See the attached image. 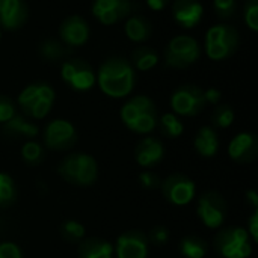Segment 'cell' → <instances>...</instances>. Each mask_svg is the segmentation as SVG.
Masks as SVG:
<instances>
[{
  "mask_svg": "<svg viewBox=\"0 0 258 258\" xmlns=\"http://www.w3.org/2000/svg\"><path fill=\"white\" fill-rule=\"evenodd\" d=\"M95 83L104 95L110 98H125L135 89L136 71L124 57L113 56L100 65L95 74Z\"/></svg>",
  "mask_w": 258,
  "mask_h": 258,
  "instance_id": "cell-1",
  "label": "cell"
},
{
  "mask_svg": "<svg viewBox=\"0 0 258 258\" xmlns=\"http://www.w3.org/2000/svg\"><path fill=\"white\" fill-rule=\"evenodd\" d=\"M119 118L122 124L136 135H150L157 127V107L147 95H135L127 100L121 110Z\"/></svg>",
  "mask_w": 258,
  "mask_h": 258,
  "instance_id": "cell-2",
  "label": "cell"
},
{
  "mask_svg": "<svg viewBox=\"0 0 258 258\" xmlns=\"http://www.w3.org/2000/svg\"><path fill=\"white\" fill-rule=\"evenodd\" d=\"M57 175L74 187L86 189L95 184L98 178V165L88 153H70L57 165Z\"/></svg>",
  "mask_w": 258,
  "mask_h": 258,
  "instance_id": "cell-3",
  "label": "cell"
},
{
  "mask_svg": "<svg viewBox=\"0 0 258 258\" xmlns=\"http://www.w3.org/2000/svg\"><path fill=\"white\" fill-rule=\"evenodd\" d=\"M54 98L56 92L47 82H35L27 85L18 94L17 103L24 116L32 119H42L53 109Z\"/></svg>",
  "mask_w": 258,
  "mask_h": 258,
  "instance_id": "cell-4",
  "label": "cell"
},
{
  "mask_svg": "<svg viewBox=\"0 0 258 258\" xmlns=\"http://www.w3.org/2000/svg\"><path fill=\"white\" fill-rule=\"evenodd\" d=\"M240 44V36L236 27L230 24H215L212 26L204 39V50L206 54L215 60H227L230 59L237 50Z\"/></svg>",
  "mask_w": 258,
  "mask_h": 258,
  "instance_id": "cell-5",
  "label": "cell"
},
{
  "mask_svg": "<svg viewBox=\"0 0 258 258\" xmlns=\"http://www.w3.org/2000/svg\"><path fill=\"white\" fill-rule=\"evenodd\" d=\"M213 248L222 258H249L252 254V240L245 228L227 227L215 236Z\"/></svg>",
  "mask_w": 258,
  "mask_h": 258,
  "instance_id": "cell-6",
  "label": "cell"
},
{
  "mask_svg": "<svg viewBox=\"0 0 258 258\" xmlns=\"http://www.w3.org/2000/svg\"><path fill=\"white\" fill-rule=\"evenodd\" d=\"M163 56L166 67L183 70L200 60L201 47L195 38L187 35H178L168 42Z\"/></svg>",
  "mask_w": 258,
  "mask_h": 258,
  "instance_id": "cell-7",
  "label": "cell"
},
{
  "mask_svg": "<svg viewBox=\"0 0 258 258\" xmlns=\"http://www.w3.org/2000/svg\"><path fill=\"white\" fill-rule=\"evenodd\" d=\"M228 206L224 198L216 190H209L198 198L197 203V216L206 228L219 230L227 218Z\"/></svg>",
  "mask_w": 258,
  "mask_h": 258,
  "instance_id": "cell-8",
  "label": "cell"
},
{
  "mask_svg": "<svg viewBox=\"0 0 258 258\" xmlns=\"http://www.w3.org/2000/svg\"><path fill=\"white\" fill-rule=\"evenodd\" d=\"M171 109L177 116H197L206 107L204 91L197 85H181L171 95Z\"/></svg>",
  "mask_w": 258,
  "mask_h": 258,
  "instance_id": "cell-9",
  "label": "cell"
},
{
  "mask_svg": "<svg viewBox=\"0 0 258 258\" xmlns=\"http://www.w3.org/2000/svg\"><path fill=\"white\" fill-rule=\"evenodd\" d=\"M160 189H162L165 200L175 207H183V206L190 204L197 195L195 181L181 172H175L166 177L162 181Z\"/></svg>",
  "mask_w": 258,
  "mask_h": 258,
  "instance_id": "cell-10",
  "label": "cell"
},
{
  "mask_svg": "<svg viewBox=\"0 0 258 258\" xmlns=\"http://www.w3.org/2000/svg\"><path fill=\"white\" fill-rule=\"evenodd\" d=\"M60 79L76 92H86L95 86V71L83 59H67L60 65Z\"/></svg>",
  "mask_w": 258,
  "mask_h": 258,
  "instance_id": "cell-11",
  "label": "cell"
},
{
  "mask_svg": "<svg viewBox=\"0 0 258 258\" xmlns=\"http://www.w3.org/2000/svg\"><path fill=\"white\" fill-rule=\"evenodd\" d=\"M42 141L45 148L53 150V151H68L71 150L77 141H79V135L76 127L62 118L53 119L50 121L44 132H42Z\"/></svg>",
  "mask_w": 258,
  "mask_h": 258,
  "instance_id": "cell-12",
  "label": "cell"
},
{
  "mask_svg": "<svg viewBox=\"0 0 258 258\" xmlns=\"http://www.w3.org/2000/svg\"><path fill=\"white\" fill-rule=\"evenodd\" d=\"M116 258H148L150 243L147 234L139 230H130L122 233L113 246Z\"/></svg>",
  "mask_w": 258,
  "mask_h": 258,
  "instance_id": "cell-13",
  "label": "cell"
},
{
  "mask_svg": "<svg viewBox=\"0 0 258 258\" xmlns=\"http://www.w3.org/2000/svg\"><path fill=\"white\" fill-rule=\"evenodd\" d=\"M92 15L104 26H112L124 20L132 12L130 0H94Z\"/></svg>",
  "mask_w": 258,
  "mask_h": 258,
  "instance_id": "cell-14",
  "label": "cell"
},
{
  "mask_svg": "<svg viewBox=\"0 0 258 258\" xmlns=\"http://www.w3.org/2000/svg\"><path fill=\"white\" fill-rule=\"evenodd\" d=\"M228 156L239 165H249L258 156V139L254 133H237L228 144Z\"/></svg>",
  "mask_w": 258,
  "mask_h": 258,
  "instance_id": "cell-15",
  "label": "cell"
},
{
  "mask_svg": "<svg viewBox=\"0 0 258 258\" xmlns=\"http://www.w3.org/2000/svg\"><path fill=\"white\" fill-rule=\"evenodd\" d=\"M59 35L67 47H82L88 42L91 36V29L83 17L70 15L60 23Z\"/></svg>",
  "mask_w": 258,
  "mask_h": 258,
  "instance_id": "cell-16",
  "label": "cell"
},
{
  "mask_svg": "<svg viewBox=\"0 0 258 258\" xmlns=\"http://www.w3.org/2000/svg\"><path fill=\"white\" fill-rule=\"evenodd\" d=\"M165 159V145L159 138L145 136L135 147V160L144 169L157 166Z\"/></svg>",
  "mask_w": 258,
  "mask_h": 258,
  "instance_id": "cell-17",
  "label": "cell"
},
{
  "mask_svg": "<svg viewBox=\"0 0 258 258\" xmlns=\"http://www.w3.org/2000/svg\"><path fill=\"white\" fill-rule=\"evenodd\" d=\"M29 8L24 0H0V27L14 32L24 26Z\"/></svg>",
  "mask_w": 258,
  "mask_h": 258,
  "instance_id": "cell-18",
  "label": "cell"
},
{
  "mask_svg": "<svg viewBox=\"0 0 258 258\" xmlns=\"http://www.w3.org/2000/svg\"><path fill=\"white\" fill-rule=\"evenodd\" d=\"M204 14V8L200 0H174L172 17L178 26L184 29H194L200 24Z\"/></svg>",
  "mask_w": 258,
  "mask_h": 258,
  "instance_id": "cell-19",
  "label": "cell"
},
{
  "mask_svg": "<svg viewBox=\"0 0 258 258\" xmlns=\"http://www.w3.org/2000/svg\"><path fill=\"white\" fill-rule=\"evenodd\" d=\"M195 151L206 159L215 157L219 151V136L212 125L201 127L194 138Z\"/></svg>",
  "mask_w": 258,
  "mask_h": 258,
  "instance_id": "cell-20",
  "label": "cell"
},
{
  "mask_svg": "<svg viewBox=\"0 0 258 258\" xmlns=\"http://www.w3.org/2000/svg\"><path fill=\"white\" fill-rule=\"evenodd\" d=\"M2 133L8 138H24L30 141L39 135V128L35 122L27 121L26 116L15 113L8 122L2 124Z\"/></svg>",
  "mask_w": 258,
  "mask_h": 258,
  "instance_id": "cell-21",
  "label": "cell"
},
{
  "mask_svg": "<svg viewBox=\"0 0 258 258\" xmlns=\"http://www.w3.org/2000/svg\"><path fill=\"white\" fill-rule=\"evenodd\" d=\"M113 245L100 237H85L77 246L79 258H113Z\"/></svg>",
  "mask_w": 258,
  "mask_h": 258,
  "instance_id": "cell-22",
  "label": "cell"
},
{
  "mask_svg": "<svg viewBox=\"0 0 258 258\" xmlns=\"http://www.w3.org/2000/svg\"><path fill=\"white\" fill-rule=\"evenodd\" d=\"M124 32L127 38L133 42H145L153 35L151 23L142 15H133L125 21Z\"/></svg>",
  "mask_w": 258,
  "mask_h": 258,
  "instance_id": "cell-23",
  "label": "cell"
},
{
  "mask_svg": "<svg viewBox=\"0 0 258 258\" xmlns=\"http://www.w3.org/2000/svg\"><path fill=\"white\" fill-rule=\"evenodd\" d=\"M180 254L184 258H206L209 254V243L198 236H186L178 245Z\"/></svg>",
  "mask_w": 258,
  "mask_h": 258,
  "instance_id": "cell-24",
  "label": "cell"
},
{
  "mask_svg": "<svg viewBox=\"0 0 258 258\" xmlns=\"http://www.w3.org/2000/svg\"><path fill=\"white\" fill-rule=\"evenodd\" d=\"M159 63V54L147 45L138 47L132 53V67L135 71H150Z\"/></svg>",
  "mask_w": 258,
  "mask_h": 258,
  "instance_id": "cell-25",
  "label": "cell"
},
{
  "mask_svg": "<svg viewBox=\"0 0 258 258\" xmlns=\"http://www.w3.org/2000/svg\"><path fill=\"white\" fill-rule=\"evenodd\" d=\"M38 51H39V56L47 62H59L70 54V50L67 48V45L53 38L44 39L39 44Z\"/></svg>",
  "mask_w": 258,
  "mask_h": 258,
  "instance_id": "cell-26",
  "label": "cell"
},
{
  "mask_svg": "<svg viewBox=\"0 0 258 258\" xmlns=\"http://www.w3.org/2000/svg\"><path fill=\"white\" fill-rule=\"evenodd\" d=\"M157 125L160 133L168 139H177L184 132V125L175 113H163L157 119Z\"/></svg>",
  "mask_w": 258,
  "mask_h": 258,
  "instance_id": "cell-27",
  "label": "cell"
},
{
  "mask_svg": "<svg viewBox=\"0 0 258 258\" xmlns=\"http://www.w3.org/2000/svg\"><path fill=\"white\" fill-rule=\"evenodd\" d=\"M60 236L68 243H80L86 236V228L76 219H67L60 224Z\"/></svg>",
  "mask_w": 258,
  "mask_h": 258,
  "instance_id": "cell-28",
  "label": "cell"
},
{
  "mask_svg": "<svg viewBox=\"0 0 258 258\" xmlns=\"http://www.w3.org/2000/svg\"><path fill=\"white\" fill-rule=\"evenodd\" d=\"M21 159L27 166H39L44 160V147L33 139L26 141L21 147Z\"/></svg>",
  "mask_w": 258,
  "mask_h": 258,
  "instance_id": "cell-29",
  "label": "cell"
},
{
  "mask_svg": "<svg viewBox=\"0 0 258 258\" xmlns=\"http://www.w3.org/2000/svg\"><path fill=\"white\" fill-rule=\"evenodd\" d=\"M17 201V186L14 178L6 174L0 172V209H6Z\"/></svg>",
  "mask_w": 258,
  "mask_h": 258,
  "instance_id": "cell-30",
  "label": "cell"
},
{
  "mask_svg": "<svg viewBox=\"0 0 258 258\" xmlns=\"http://www.w3.org/2000/svg\"><path fill=\"white\" fill-rule=\"evenodd\" d=\"M236 119V113L233 110L231 106L228 104H221L218 106L213 113H212V124H213V128H228L233 125Z\"/></svg>",
  "mask_w": 258,
  "mask_h": 258,
  "instance_id": "cell-31",
  "label": "cell"
},
{
  "mask_svg": "<svg viewBox=\"0 0 258 258\" xmlns=\"http://www.w3.org/2000/svg\"><path fill=\"white\" fill-rule=\"evenodd\" d=\"M169 237H171V233L165 225H156L147 234L148 243L153 245V246H157V248H162V246L168 245Z\"/></svg>",
  "mask_w": 258,
  "mask_h": 258,
  "instance_id": "cell-32",
  "label": "cell"
},
{
  "mask_svg": "<svg viewBox=\"0 0 258 258\" xmlns=\"http://www.w3.org/2000/svg\"><path fill=\"white\" fill-rule=\"evenodd\" d=\"M213 9L221 20H230L236 14V0H213Z\"/></svg>",
  "mask_w": 258,
  "mask_h": 258,
  "instance_id": "cell-33",
  "label": "cell"
},
{
  "mask_svg": "<svg viewBox=\"0 0 258 258\" xmlns=\"http://www.w3.org/2000/svg\"><path fill=\"white\" fill-rule=\"evenodd\" d=\"M243 18L246 26L252 30H258V0H248L243 11Z\"/></svg>",
  "mask_w": 258,
  "mask_h": 258,
  "instance_id": "cell-34",
  "label": "cell"
},
{
  "mask_svg": "<svg viewBox=\"0 0 258 258\" xmlns=\"http://www.w3.org/2000/svg\"><path fill=\"white\" fill-rule=\"evenodd\" d=\"M138 180H139L141 187H142V189H145V190H154V189H159V187H160V184H162L160 177H159L157 174H154V172H150V171H144V172H141V174H139V177H138Z\"/></svg>",
  "mask_w": 258,
  "mask_h": 258,
  "instance_id": "cell-35",
  "label": "cell"
},
{
  "mask_svg": "<svg viewBox=\"0 0 258 258\" xmlns=\"http://www.w3.org/2000/svg\"><path fill=\"white\" fill-rule=\"evenodd\" d=\"M17 109L14 101L6 97V95H0V124L8 122L12 116H15Z\"/></svg>",
  "mask_w": 258,
  "mask_h": 258,
  "instance_id": "cell-36",
  "label": "cell"
},
{
  "mask_svg": "<svg viewBox=\"0 0 258 258\" xmlns=\"http://www.w3.org/2000/svg\"><path fill=\"white\" fill-rule=\"evenodd\" d=\"M0 258H23V251L14 242H0Z\"/></svg>",
  "mask_w": 258,
  "mask_h": 258,
  "instance_id": "cell-37",
  "label": "cell"
},
{
  "mask_svg": "<svg viewBox=\"0 0 258 258\" xmlns=\"http://www.w3.org/2000/svg\"><path fill=\"white\" fill-rule=\"evenodd\" d=\"M248 234H249V237H251V240L254 242V243H257L258 242V209L257 210H254V213L251 215V218H249V221H248Z\"/></svg>",
  "mask_w": 258,
  "mask_h": 258,
  "instance_id": "cell-38",
  "label": "cell"
},
{
  "mask_svg": "<svg viewBox=\"0 0 258 258\" xmlns=\"http://www.w3.org/2000/svg\"><path fill=\"white\" fill-rule=\"evenodd\" d=\"M204 98H206V103L209 104H219L221 98H222V92L216 88H209L204 91Z\"/></svg>",
  "mask_w": 258,
  "mask_h": 258,
  "instance_id": "cell-39",
  "label": "cell"
},
{
  "mask_svg": "<svg viewBox=\"0 0 258 258\" xmlns=\"http://www.w3.org/2000/svg\"><path fill=\"white\" fill-rule=\"evenodd\" d=\"M145 2H147L148 8L151 11H156V12L163 11L168 6V3H169V0H145Z\"/></svg>",
  "mask_w": 258,
  "mask_h": 258,
  "instance_id": "cell-40",
  "label": "cell"
},
{
  "mask_svg": "<svg viewBox=\"0 0 258 258\" xmlns=\"http://www.w3.org/2000/svg\"><path fill=\"white\" fill-rule=\"evenodd\" d=\"M245 198H246V201L251 204V207L254 209V210H257L258 209V194L254 190V189H249L246 194H245Z\"/></svg>",
  "mask_w": 258,
  "mask_h": 258,
  "instance_id": "cell-41",
  "label": "cell"
},
{
  "mask_svg": "<svg viewBox=\"0 0 258 258\" xmlns=\"http://www.w3.org/2000/svg\"><path fill=\"white\" fill-rule=\"evenodd\" d=\"M0 38H2V29H0Z\"/></svg>",
  "mask_w": 258,
  "mask_h": 258,
  "instance_id": "cell-42",
  "label": "cell"
}]
</instances>
